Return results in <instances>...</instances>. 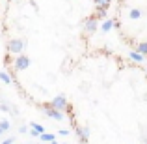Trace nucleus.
<instances>
[{"instance_id": "f257e3e1", "label": "nucleus", "mask_w": 147, "mask_h": 144, "mask_svg": "<svg viewBox=\"0 0 147 144\" xmlns=\"http://www.w3.org/2000/svg\"><path fill=\"white\" fill-rule=\"evenodd\" d=\"M22 51H24V41H22V40H17V38H13V40L7 41V54L19 56V54H22Z\"/></svg>"}, {"instance_id": "f03ea898", "label": "nucleus", "mask_w": 147, "mask_h": 144, "mask_svg": "<svg viewBox=\"0 0 147 144\" xmlns=\"http://www.w3.org/2000/svg\"><path fill=\"white\" fill-rule=\"evenodd\" d=\"M30 64H32V60L26 54H19V56L13 58V69L15 71H24V69L30 68Z\"/></svg>"}, {"instance_id": "7ed1b4c3", "label": "nucleus", "mask_w": 147, "mask_h": 144, "mask_svg": "<svg viewBox=\"0 0 147 144\" xmlns=\"http://www.w3.org/2000/svg\"><path fill=\"white\" fill-rule=\"evenodd\" d=\"M97 28H99V19L95 17H88L86 21H84V32L88 34V36H90V34H95L97 32Z\"/></svg>"}, {"instance_id": "20e7f679", "label": "nucleus", "mask_w": 147, "mask_h": 144, "mask_svg": "<svg viewBox=\"0 0 147 144\" xmlns=\"http://www.w3.org/2000/svg\"><path fill=\"white\" fill-rule=\"evenodd\" d=\"M41 111H43L45 114L49 116V118L58 120V122H61V120L65 118V114H63V112H60V111H56V109H52V107H50V103H49V105H43V107H41Z\"/></svg>"}, {"instance_id": "39448f33", "label": "nucleus", "mask_w": 147, "mask_h": 144, "mask_svg": "<svg viewBox=\"0 0 147 144\" xmlns=\"http://www.w3.org/2000/svg\"><path fill=\"white\" fill-rule=\"evenodd\" d=\"M50 107L56 109V111H60V112H63L65 107H67V97L65 96H56L52 101H50Z\"/></svg>"}, {"instance_id": "423d86ee", "label": "nucleus", "mask_w": 147, "mask_h": 144, "mask_svg": "<svg viewBox=\"0 0 147 144\" xmlns=\"http://www.w3.org/2000/svg\"><path fill=\"white\" fill-rule=\"evenodd\" d=\"M75 131H76V135H78V139H80V142L82 144H88V141H90V127H86V126H75Z\"/></svg>"}, {"instance_id": "0eeeda50", "label": "nucleus", "mask_w": 147, "mask_h": 144, "mask_svg": "<svg viewBox=\"0 0 147 144\" xmlns=\"http://www.w3.org/2000/svg\"><path fill=\"white\" fill-rule=\"evenodd\" d=\"M115 25H117V23H115L114 19H104L102 25H100V30H102V32H110V30L114 28Z\"/></svg>"}, {"instance_id": "6e6552de", "label": "nucleus", "mask_w": 147, "mask_h": 144, "mask_svg": "<svg viewBox=\"0 0 147 144\" xmlns=\"http://www.w3.org/2000/svg\"><path fill=\"white\" fill-rule=\"evenodd\" d=\"M129 58H130V60H134L136 64H142L145 56H142L140 53H136V51H130V53H129Z\"/></svg>"}, {"instance_id": "1a4fd4ad", "label": "nucleus", "mask_w": 147, "mask_h": 144, "mask_svg": "<svg viewBox=\"0 0 147 144\" xmlns=\"http://www.w3.org/2000/svg\"><path fill=\"white\" fill-rule=\"evenodd\" d=\"M136 53H140L142 56H147V41H142L136 45Z\"/></svg>"}, {"instance_id": "9d476101", "label": "nucleus", "mask_w": 147, "mask_h": 144, "mask_svg": "<svg viewBox=\"0 0 147 144\" xmlns=\"http://www.w3.org/2000/svg\"><path fill=\"white\" fill-rule=\"evenodd\" d=\"M39 137H41V142H45V144H50V142L56 141V137L50 135V133H43V135H39Z\"/></svg>"}, {"instance_id": "9b49d317", "label": "nucleus", "mask_w": 147, "mask_h": 144, "mask_svg": "<svg viewBox=\"0 0 147 144\" xmlns=\"http://www.w3.org/2000/svg\"><path fill=\"white\" fill-rule=\"evenodd\" d=\"M0 81H2L4 84H11V83H13V79L9 77V73H7V71H0Z\"/></svg>"}, {"instance_id": "f8f14e48", "label": "nucleus", "mask_w": 147, "mask_h": 144, "mask_svg": "<svg viewBox=\"0 0 147 144\" xmlns=\"http://www.w3.org/2000/svg\"><path fill=\"white\" fill-rule=\"evenodd\" d=\"M30 129L37 131V133H39V135H43V133H45V127L41 126V124H36V122H32V124H30Z\"/></svg>"}, {"instance_id": "ddd939ff", "label": "nucleus", "mask_w": 147, "mask_h": 144, "mask_svg": "<svg viewBox=\"0 0 147 144\" xmlns=\"http://www.w3.org/2000/svg\"><path fill=\"white\" fill-rule=\"evenodd\" d=\"M93 4L97 8H106L108 10V6H110V0H93Z\"/></svg>"}, {"instance_id": "4468645a", "label": "nucleus", "mask_w": 147, "mask_h": 144, "mask_svg": "<svg viewBox=\"0 0 147 144\" xmlns=\"http://www.w3.org/2000/svg\"><path fill=\"white\" fill-rule=\"evenodd\" d=\"M129 17L132 19V21H136V19L142 17V11H140V10H130V11H129Z\"/></svg>"}, {"instance_id": "2eb2a0df", "label": "nucleus", "mask_w": 147, "mask_h": 144, "mask_svg": "<svg viewBox=\"0 0 147 144\" xmlns=\"http://www.w3.org/2000/svg\"><path fill=\"white\" fill-rule=\"evenodd\" d=\"M95 17H97V19H106V8H97Z\"/></svg>"}, {"instance_id": "dca6fc26", "label": "nucleus", "mask_w": 147, "mask_h": 144, "mask_svg": "<svg viewBox=\"0 0 147 144\" xmlns=\"http://www.w3.org/2000/svg\"><path fill=\"white\" fill-rule=\"evenodd\" d=\"M9 127H11L9 120H2V122H0V129H2V131H7Z\"/></svg>"}, {"instance_id": "f3484780", "label": "nucleus", "mask_w": 147, "mask_h": 144, "mask_svg": "<svg viewBox=\"0 0 147 144\" xmlns=\"http://www.w3.org/2000/svg\"><path fill=\"white\" fill-rule=\"evenodd\" d=\"M0 111L2 112H11V107L7 103H2V101H0Z\"/></svg>"}, {"instance_id": "a211bd4d", "label": "nucleus", "mask_w": 147, "mask_h": 144, "mask_svg": "<svg viewBox=\"0 0 147 144\" xmlns=\"http://www.w3.org/2000/svg\"><path fill=\"white\" fill-rule=\"evenodd\" d=\"M13 142H15L13 137H7V139H4V141H2V144H13Z\"/></svg>"}, {"instance_id": "6ab92c4d", "label": "nucleus", "mask_w": 147, "mask_h": 144, "mask_svg": "<svg viewBox=\"0 0 147 144\" xmlns=\"http://www.w3.org/2000/svg\"><path fill=\"white\" fill-rule=\"evenodd\" d=\"M26 131H28V126H24V124L19 126V133H26Z\"/></svg>"}, {"instance_id": "aec40b11", "label": "nucleus", "mask_w": 147, "mask_h": 144, "mask_svg": "<svg viewBox=\"0 0 147 144\" xmlns=\"http://www.w3.org/2000/svg\"><path fill=\"white\" fill-rule=\"evenodd\" d=\"M58 135H61V137H67V135H69V129H60V131H58Z\"/></svg>"}, {"instance_id": "412c9836", "label": "nucleus", "mask_w": 147, "mask_h": 144, "mask_svg": "<svg viewBox=\"0 0 147 144\" xmlns=\"http://www.w3.org/2000/svg\"><path fill=\"white\" fill-rule=\"evenodd\" d=\"M30 135H32V137H39V133H37V131H34V129H30Z\"/></svg>"}, {"instance_id": "4be33fe9", "label": "nucleus", "mask_w": 147, "mask_h": 144, "mask_svg": "<svg viewBox=\"0 0 147 144\" xmlns=\"http://www.w3.org/2000/svg\"><path fill=\"white\" fill-rule=\"evenodd\" d=\"M50 144H58V142H56V141H54V142H50Z\"/></svg>"}, {"instance_id": "5701e85b", "label": "nucleus", "mask_w": 147, "mask_h": 144, "mask_svg": "<svg viewBox=\"0 0 147 144\" xmlns=\"http://www.w3.org/2000/svg\"><path fill=\"white\" fill-rule=\"evenodd\" d=\"M2 133H4V131H2V129H0V135H2Z\"/></svg>"}, {"instance_id": "b1692460", "label": "nucleus", "mask_w": 147, "mask_h": 144, "mask_svg": "<svg viewBox=\"0 0 147 144\" xmlns=\"http://www.w3.org/2000/svg\"><path fill=\"white\" fill-rule=\"evenodd\" d=\"M37 144H45V142H37Z\"/></svg>"}, {"instance_id": "393cba45", "label": "nucleus", "mask_w": 147, "mask_h": 144, "mask_svg": "<svg viewBox=\"0 0 147 144\" xmlns=\"http://www.w3.org/2000/svg\"><path fill=\"white\" fill-rule=\"evenodd\" d=\"M63 144H67V142H63Z\"/></svg>"}, {"instance_id": "a878e982", "label": "nucleus", "mask_w": 147, "mask_h": 144, "mask_svg": "<svg viewBox=\"0 0 147 144\" xmlns=\"http://www.w3.org/2000/svg\"><path fill=\"white\" fill-rule=\"evenodd\" d=\"M13 144H17V142H13Z\"/></svg>"}]
</instances>
